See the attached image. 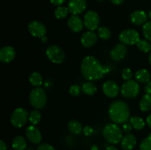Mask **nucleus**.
Instances as JSON below:
<instances>
[{"label":"nucleus","mask_w":151,"mask_h":150,"mask_svg":"<svg viewBox=\"0 0 151 150\" xmlns=\"http://www.w3.org/2000/svg\"><path fill=\"white\" fill-rule=\"evenodd\" d=\"M81 73L87 80H98L102 79L109 69L100 63L97 58L93 56H87L83 60L81 66Z\"/></svg>","instance_id":"obj_1"},{"label":"nucleus","mask_w":151,"mask_h":150,"mask_svg":"<svg viewBox=\"0 0 151 150\" xmlns=\"http://www.w3.org/2000/svg\"><path fill=\"white\" fill-rule=\"evenodd\" d=\"M109 116L115 124H125L130 117L128 105L122 101H114L111 104L109 109Z\"/></svg>","instance_id":"obj_2"},{"label":"nucleus","mask_w":151,"mask_h":150,"mask_svg":"<svg viewBox=\"0 0 151 150\" xmlns=\"http://www.w3.org/2000/svg\"><path fill=\"white\" fill-rule=\"evenodd\" d=\"M103 136L106 141L112 144H116L122 141V130L116 124H109L103 129Z\"/></svg>","instance_id":"obj_3"},{"label":"nucleus","mask_w":151,"mask_h":150,"mask_svg":"<svg viewBox=\"0 0 151 150\" xmlns=\"http://www.w3.org/2000/svg\"><path fill=\"white\" fill-rule=\"evenodd\" d=\"M29 102L35 109H41L46 105L47 97L45 91L41 88H35L29 94Z\"/></svg>","instance_id":"obj_4"},{"label":"nucleus","mask_w":151,"mask_h":150,"mask_svg":"<svg viewBox=\"0 0 151 150\" xmlns=\"http://www.w3.org/2000/svg\"><path fill=\"white\" fill-rule=\"evenodd\" d=\"M139 91L140 88L138 82L133 79L127 80L121 87V94L125 98H135L138 96Z\"/></svg>","instance_id":"obj_5"},{"label":"nucleus","mask_w":151,"mask_h":150,"mask_svg":"<svg viewBox=\"0 0 151 150\" xmlns=\"http://www.w3.org/2000/svg\"><path fill=\"white\" fill-rule=\"evenodd\" d=\"M29 113L25 109L19 107L12 113L10 122L15 127L20 128L27 123L29 119Z\"/></svg>","instance_id":"obj_6"},{"label":"nucleus","mask_w":151,"mask_h":150,"mask_svg":"<svg viewBox=\"0 0 151 150\" xmlns=\"http://www.w3.org/2000/svg\"><path fill=\"white\" fill-rule=\"evenodd\" d=\"M46 54L53 63L60 64L65 60V53L61 48L57 45H52L46 50Z\"/></svg>","instance_id":"obj_7"},{"label":"nucleus","mask_w":151,"mask_h":150,"mask_svg":"<svg viewBox=\"0 0 151 150\" xmlns=\"http://www.w3.org/2000/svg\"><path fill=\"white\" fill-rule=\"evenodd\" d=\"M119 41L125 45H134L140 40L139 34L137 31L133 29H125L122 31L119 35Z\"/></svg>","instance_id":"obj_8"},{"label":"nucleus","mask_w":151,"mask_h":150,"mask_svg":"<svg viewBox=\"0 0 151 150\" xmlns=\"http://www.w3.org/2000/svg\"><path fill=\"white\" fill-rule=\"evenodd\" d=\"M100 17L97 12L94 10H88L86 12L83 17L84 26L90 31H94L97 28H99L100 24Z\"/></svg>","instance_id":"obj_9"},{"label":"nucleus","mask_w":151,"mask_h":150,"mask_svg":"<svg viewBox=\"0 0 151 150\" xmlns=\"http://www.w3.org/2000/svg\"><path fill=\"white\" fill-rule=\"evenodd\" d=\"M29 33L36 38H42L47 33V29L44 24L38 21H32L28 24Z\"/></svg>","instance_id":"obj_10"},{"label":"nucleus","mask_w":151,"mask_h":150,"mask_svg":"<svg viewBox=\"0 0 151 150\" xmlns=\"http://www.w3.org/2000/svg\"><path fill=\"white\" fill-rule=\"evenodd\" d=\"M128 54V48L124 44H118L112 49L110 52L111 57L114 61H120Z\"/></svg>","instance_id":"obj_11"},{"label":"nucleus","mask_w":151,"mask_h":150,"mask_svg":"<svg viewBox=\"0 0 151 150\" xmlns=\"http://www.w3.org/2000/svg\"><path fill=\"white\" fill-rule=\"evenodd\" d=\"M103 91L106 96L114 98V97H116L119 94V85L114 81H106L103 85Z\"/></svg>","instance_id":"obj_12"},{"label":"nucleus","mask_w":151,"mask_h":150,"mask_svg":"<svg viewBox=\"0 0 151 150\" xmlns=\"http://www.w3.org/2000/svg\"><path fill=\"white\" fill-rule=\"evenodd\" d=\"M68 8L72 15L81 14L86 8V0H69Z\"/></svg>","instance_id":"obj_13"},{"label":"nucleus","mask_w":151,"mask_h":150,"mask_svg":"<svg viewBox=\"0 0 151 150\" xmlns=\"http://www.w3.org/2000/svg\"><path fill=\"white\" fill-rule=\"evenodd\" d=\"M26 136L31 143L34 144H39L41 141V134L38 128L36 126H29L26 129Z\"/></svg>","instance_id":"obj_14"},{"label":"nucleus","mask_w":151,"mask_h":150,"mask_svg":"<svg viewBox=\"0 0 151 150\" xmlns=\"http://www.w3.org/2000/svg\"><path fill=\"white\" fill-rule=\"evenodd\" d=\"M15 57H16V51L12 46H5L0 49V60L2 63H10L15 58Z\"/></svg>","instance_id":"obj_15"},{"label":"nucleus","mask_w":151,"mask_h":150,"mask_svg":"<svg viewBox=\"0 0 151 150\" xmlns=\"http://www.w3.org/2000/svg\"><path fill=\"white\" fill-rule=\"evenodd\" d=\"M147 16L146 13L143 10H136L133 12L130 16V20L131 23L134 25H139L145 24L147 22Z\"/></svg>","instance_id":"obj_16"},{"label":"nucleus","mask_w":151,"mask_h":150,"mask_svg":"<svg viewBox=\"0 0 151 150\" xmlns=\"http://www.w3.org/2000/svg\"><path fill=\"white\" fill-rule=\"evenodd\" d=\"M83 22L78 15H72L68 20V26L74 32H81L83 27Z\"/></svg>","instance_id":"obj_17"},{"label":"nucleus","mask_w":151,"mask_h":150,"mask_svg":"<svg viewBox=\"0 0 151 150\" xmlns=\"http://www.w3.org/2000/svg\"><path fill=\"white\" fill-rule=\"evenodd\" d=\"M97 35L93 31H88L83 34L81 37V44L84 47H91L97 43Z\"/></svg>","instance_id":"obj_18"},{"label":"nucleus","mask_w":151,"mask_h":150,"mask_svg":"<svg viewBox=\"0 0 151 150\" xmlns=\"http://www.w3.org/2000/svg\"><path fill=\"white\" fill-rule=\"evenodd\" d=\"M137 144L136 137L132 134H127L121 141V146L124 150H132Z\"/></svg>","instance_id":"obj_19"},{"label":"nucleus","mask_w":151,"mask_h":150,"mask_svg":"<svg viewBox=\"0 0 151 150\" xmlns=\"http://www.w3.org/2000/svg\"><path fill=\"white\" fill-rule=\"evenodd\" d=\"M150 73L145 69H139L135 74V78L137 81L141 83H147L150 82Z\"/></svg>","instance_id":"obj_20"},{"label":"nucleus","mask_w":151,"mask_h":150,"mask_svg":"<svg viewBox=\"0 0 151 150\" xmlns=\"http://www.w3.org/2000/svg\"><path fill=\"white\" fill-rule=\"evenodd\" d=\"M12 146L14 150H25L27 147L26 140L22 136H16L13 140Z\"/></svg>","instance_id":"obj_21"},{"label":"nucleus","mask_w":151,"mask_h":150,"mask_svg":"<svg viewBox=\"0 0 151 150\" xmlns=\"http://www.w3.org/2000/svg\"><path fill=\"white\" fill-rule=\"evenodd\" d=\"M139 107L143 112H147L151 110V95L145 94L142 97L139 101Z\"/></svg>","instance_id":"obj_22"},{"label":"nucleus","mask_w":151,"mask_h":150,"mask_svg":"<svg viewBox=\"0 0 151 150\" xmlns=\"http://www.w3.org/2000/svg\"><path fill=\"white\" fill-rule=\"evenodd\" d=\"M68 128L72 133L75 135H79L83 129L81 122L77 120H71L68 124Z\"/></svg>","instance_id":"obj_23"},{"label":"nucleus","mask_w":151,"mask_h":150,"mask_svg":"<svg viewBox=\"0 0 151 150\" xmlns=\"http://www.w3.org/2000/svg\"><path fill=\"white\" fill-rule=\"evenodd\" d=\"M29 81L32 86L38 87L40 86L43 82L42 76H41V74L38 73V72H32V73L29 75Z\"/></svg>","instance_id":"obj_24"},{"label":"nucleus","mask_w":151,"mask_h":150,"mask_svg":"<svg viewBox=\"0 0 151 150\" xmlns=\"http://www.w3.org/2000/svg\"><path fill=\"white\" fill-rule=\"evenodd\" d=\"M130 123H131V126L133 128L135 129H142L145 126V123L144 120L142 118L139 117V116H133L130 119Z\"/></svg>","instance_id":"obj_25"},{"label":"nucleus","mask_w":151,"mask_h":150,"mask_svg":"<svg viewBox=\"0 0 151 150\" xmlns=\"http://www.w3.org/2000/svg\"><path fill=\"white\" fill-rule=\"evenodd\" d=\"M82 90L84 94L86 95H94L97 92V87L94 85V83L91 82H86L83 85Z\"/></svg>","instance_id":"obj_26"},{"label":"nucleus","mask_w":151,"mask_h":150,"mask_svg":"<svg viewBox=\"0 0 151 150\" xmlns=\"http://www.w3.org/2000/svg\"><path fill=\"white\" fill-rule=\"evenodd\" d=\"M137 46L139 49L143 52H149L151 50V44L147 39H140Z\"/></svg>","instance_id":"obj_27"},{"label":"nucleus","mask_w":151,"mask_h":150,"mask_svg":"<svg viewBox=\"0 0 151 150\" xmlns=\"http://www.w3.org/2000/svg\"><path fill=\"white\" fill-rule=\"evenodd\" d=\"M69 10L68 7H63V6H58L57 8L55 10V16L57 19H64L65 17H66L69 13Z\"/></svg>","instance_id":"obj_28"},{"label":"nucleus","mask_w":151,"mask_h":150,"mask_svg":"<svg viewBox=\"0 0 151 150\" xmlns=\"http://www.w3.org/2000/svg\"><path fill=\"white\" fill-rule=\"evenodd\" d=\"M97 34H98L99 38L102 40H109L111 36V32L109 28L106 26H100L97 29Z\"/></svg>","instance_id":"obj_29"},{"label":"nucleus","mask_w":151,"mask_h":150,"mask_svg":"<svg viewBox=\"0 0 151 150\" xmlns=\"http://www.w3.org/2000/svg\"><path fill=\"white\" fill-rule=\"evenodd\" d=\"M41 115L37 110H33L30 112L29 116V120L32 125H36L41 121Z\"/></svg>","instance_id":"obj_30"},{"label":"nucleus","mask_w":151,"mask_h":150,"mask_svg":"<svg viewBox=\"0 0 151 150\" xmlns=\"http://www.w3.org/2000/svg\"><path fill=\"white\" fill-rule=\"evenodd\" d=\"M142 32L146 39L151 42V21L146 22L143 25Z\"/></svg>","instance_id":"obj_31"},{"label":"nucleus","mask_w":151,"mask_h":150,"mask_svg":"<svg viewBox=\"0 0 151 150\" xmlns=\"http://www.w3.org/2000/svg\"><path fill=\"white\" fill-rule=\"evenodd\" d=\"M139 148L140 150H151V135L142 141Z\"/></svg>","instance_id":"obj_32"},{"label":"nucleus","mask_w":151,"mask_h":150,"mask_svg":"<svg viewBox=\"0 0 151 150\" xmlns=\"http://www.w3.org/2000/svg\"><path fill=\"white\" fill-rule=\"evenodd\" d=\"M133 73L131 70L128 68H125L122 71V77L125 80H129L132 77Z\"/></svg>","instance_id":"obj_33"},{"label":"nucleus","mask_w":151,"mask_h":150,"mask_svg":"<svg viewBox=\"0 0 151 150\" xmlns=\"http://www.w3.org/2000/svg\"><path fill=\"white\" fill-rule=\"evenodd\" d=\"M81 87L78 85H73L69 88V94L72 96H77L81 94Z\"/></svg>","instance_id":"obj_34"},{"label":"nucleus","mask_w":151,"mask_h":150,"mask_svg":"<svg viewBox=\"0 0 151 150\" xmlns=\"http://www.w3.org/2000/svg\"><path fill=\"white\" fill-rule=\"evenodd\" d=\"M36 150H56L52 146L48 144H40L38 147H37Z\"/></svg>","instance_id":"obj_35"},{"label":"nucleus","mask_w":151,"mask_h":150,"mask_svg":"<svg viewBox=\"0 0 151 150\" xmlns=\"http://www.w3.org/2000/svg\"><path fill=\"white\" fill-rule=\"evenodd\" d=\"M131 129H132V126H131V123L125 122V124H123V125H122V130L124 131V132H125L126 134H129L131 132Z\"/></svg>","instance_id":"obj_36"},{"label":"nucleus","mask_w":151,"mask_h":150,"mask_svg":"<svg viewBox=\"0 0 151 150\" xmlns=\"http://www.w3.org/2000/svg\"><path fill=\"white\" fill-rule=\"evenodd\" d=\"M83 132L84 135H86V136H91L94 132V129L90 126H86L83 129Z\"/></svg>","instance_id":"obj_37"},{"label":"nucleus","mask_w":151,"mask_h":150,"mask_svg":"<svg viewBox=\"0 0 151 150\" xmlns=\"http://www.w3.org/2000/svg\"><path fill=\"white\" fill-rule=\"evenodd\" d=\"M144 90L145 91L146 94H150V95H151V81L146 83V85L144 87Z\"/></svg>","instance_id":"obj_38"},{"label":"nucleus","mask_w":151,"mask_h":150,"mask_svg":"<svg viewBox=\"0 0 151 150\" xmlns=\"http://www.w3.org/2000/svg\"><path fill=\"white\" fill-rule=\"evenodd\" d=\"M65 1H66V0H50V1H51L52 4H54V5H55V6L61 5L62 4H63V3H64Z\"/></svg>","instance_id":"obj_39"},{"label":"nucleus","mask_w":151,"mask_h":150,"mask_svg":"<svg viewBox=\"0 0 151 150\" xmlns=\"http://www.w3.org/2000/svg\"><path fill=\"white\" fill-rule=\"evenodd\" d=\"M7 149V144L3 141H0V150H6Z\"/></svg>","instance_id":"obj_40"},{"label":"nucleus","mask_w":151,"mask_h":150,"mask_svg":"<svg viewBox=\"0 0 151 150\" xmlns=\"http://www.w3.org/2000/svg\"><path fill=\"white\" fill-rule=\"evenodd\" d=\"M113 4H116V5H119V4H121L122 2H123L125 0H110Z\"/></svg>","instance_id":"obj_41"},{"label":"nucleus","mask_w":151,"mask_h":150,"mask_svg":"<svg viewBox=\"0 0 151 150\" xmlns=\"http://www.w3.org/2000/svg\"><path fill=\"white\" fill-rule=\"evenodd\" d=\"M147 124L151 128V114L149 115L147 118Z\"/></svg>","instance_id":"obj_42"},{"label":"nucleus","mask_w":151,"mask_h":150,"mask_svg":"<svg viewBox=\"0 0 151 150\" xmlns=\"http://www.w3.org/2000/svg\"><path fill=\"white\" fill-rule=\"evenodd\" d=\"M106 150H118V149L116 148V147L114 146H109L106 149Z\"/></svg>","instance_id":"obj_43"},{"label":"nucleus","mask_w":151,"mask_h":150,"mask_svg":"<svg viewBox=\"0 0 151 150\" xmlns=\"http://www.w3.org/2000/svg\"><path fill=\"white\" fill-rule=\"evenodd\" d=\"M41 41H42L43 43H46L48 41V38H47L46 35H44V36H43L42 38H41Z\"/></svg>","instance_id":"obj_44"},{"label":"nucleus","mask_w":151,"mask_h":150,"mask_svg":"<svg viewBox=\"0 0 151 150\" xmlns=\"http://www.w3.org/2000/svg\"><path fill=\"white\" fill-rule=\"evenodd\" d=\"M91 150H99L98 146L97 145H93L91 147Z\"/></svg>","instance_id":"obj_45"},{"label":"nucleus","mask_w":151,"mask_h":150,"mask_svg":"<svg viewBox=\"0 0 151 150\" xmlns=\"http://www.w3.org/2000/svg\"><path fill=\"white\" fill-rule=\"evenodd\" d=\"M25 150H35V149H34L32 148V147L29 146V147H27V148L25 149Z\"/></svg>","instance_id":"obj_46"},{"label":"nucleus","mask_w":151,"mask_h":150,"mask_svg":"<svg viewBox=\"0 0 151 150\" xmlns=\"http://www.w3.org/2000/svg\"><path fill=\"white\" fill-rule=\"evenodd\" d=\"M148 60H149V63H150V64L151 65V51H150V55H149Z\"/></svg>","instance_id":"obj_47"},{"label":"nucleus","mask_w":151,"mask_h":150,"mask_svg":"<svg viewBox=\"0 0 151 150\" xmlns=\"http://www.w3.org/2000/svg\"><path fill=\"white\" fill-rule=\"evenodd\" d=\"M148 17L150 18V19H151V11L149 12V13H148Z\"/></svg>","instance_id":"obj_48"},{"label":"nucleus","mask_w":151,"mask_h":150,"mask_svg":"<svg viewBox=\"0 0 151 150\" xmlns=\"http://www.w3.org/2000/svg\"><path fill=\"white\" fill-rule=\"evenodd\" d=\"M97 1H104V0H97Z\"/></svg>","instance_id":"obj_49"}]
</instances>
